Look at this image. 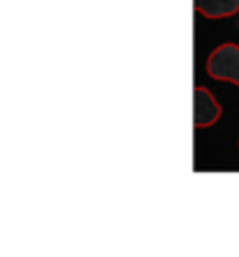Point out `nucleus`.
<instances>
[{
	"label": "nucleus",
	"mask_w": 239,
	"mask_h": 257,
	"mask_svg": "<svg viewBox=\"0 0 239 257\" xmlns=\"http://www.w3.org/2000/svg\"><path fill=\"white\" fill-rule=\"evenodd\" d=\"M206 72L213 77V80H221V82H234L239 88V44H226L216 47L211 54H208V62H206Z\"/></svg>",
	"instance_id": "1"
},
{
	"label": "nucleus",
	"mask_w": 239,
	"mask_h": 257,
	"mask_svg": "<svg viewBox=\"0 0 239 257\" xmlns=\"http://www.w3.org/2000/svg\"><path fill=\"white\" fill-rule=\"evenodd\" d=\"M193 6L206 18H226L239 11V0H193Z\"/></svg>",
	"instance_id": "3"
},
{
	"label": "nucleus",
	"mask_w": 239,
	"mask_h": 257,
	"mask_svg": "<svg viewBox=\"0 0 239 257\" xmlns=\"http://www.w3.org/2000/svg\"><path fill=\"white\" fill-rule=\"evenodd\" d=\"M221 118V105L216 103L213 93L203 85H195L193 88V123L195 128H206L213 126Z\"/></svg>",
	"instance_id": "2"
}]
</instances>
